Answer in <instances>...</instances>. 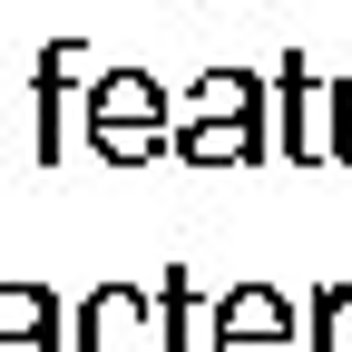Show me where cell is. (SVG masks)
<instances>
[{"mask_svg":"<svg viewBox=\"0 0 352 352\" xmlns=\"http://www.w3.org/2000/svg\"><path fill=\"white\" fill-rule=\"evenodd\" d=\"M196 98H206V118L176 127V147H186L196 166H215V157H254V147H264V127H254V78H206Z\"/></svg>","mask_w":352,"mask_h":352,"instance_id":"obj_1","label":"cell"},{"mask_svg":"<svg viewBox=\"0 0 352 352\" xmlns=\"http://www.w3.org/2000/svg\"><path fill=\"white\" fill-rule=\"evenodd\" d=\"M88 138H98L108 157H147L157 138H166V108H157V88L138 78V69H118L98 98H88Z\"/></svg>","mask_w":352,"mask_h":352,"instance_id":"obj_2","label":"cell"},{"mask_svg":"<svg viewBox=\"0 0 352 352\" xmlns=\"http://www.w3.org/2000/svg\"><path fill=\"white\" fill-rule=\"evenodd\" d=\"M215 333H226V352H294V342H284V303H274V294H235L226 314H215Z\"/></svg>","mask_w":352,"mask_h":352,"instance_id":"obj_3","label":"cell"},{"mask_svg":"<svg viewBox=\"0 0 352 352\" xmlns=\"http://www.w3.org/2000/svg\"><path fill=\"white\" fill-rule=\"evenodd\" d=\"M138 314H147L138 294H98V303H88V352H147L138 342Z\"/></svg>","mask_w":352,"mask_h":352,"instance_id":"obj_4","label":"cell"},{"mask_svg":"<svg viewBox=\"0 0 352 352\" xmlns=\"http://www.w3.org/2000/svg\"><path fill=\"white\" fill-rule=\"evenodd\" d=\"M0 323H10V342H0V352H50L59 303H50V294H10V303H0Z\"/></svg>","mask_w":352,"mask_h":352,"instance_id":"obj_5","label":"cell"}]
</instances>
